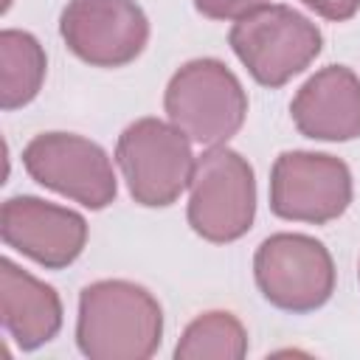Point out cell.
Listing matches in <instances>:
<instances>
[{
  "label": "cell",
  "mask_w": 360,
  "mask_h": 360,
  "mask_svg": "<svg viewBox=\"0 0 360 360\" xmlns=\"http://www.w3.org/2000/svg\"><path fill=\"white\" fill-rule=\"evenodd\" d=\"M163 338L158 298L124 278H101L79 292L76 343L90 360H146Z\"/></svg>",
  "instance_id": "6da1fadb"
},
{
  "label": "cell",
  "mask_w": 360,
  "mask_h": 360,
  "mask_svg": "<svg viewBox=\"0 0 360 360\" xmlns=\"http://www.w3.org/2000/svg\"><path fill=\"white\" fill-rule=\"evenodd\" d=\"M163 110L188 141L219 146L242 129L248 93L225 62L202 56L174 70L163 93Z\"/></svg>",
  "instance_id": "7a4b0ae2"
},
{
  "label": "cell",
  "mask_w": 360,
  "mask_h": 360,
  "mask_svg": "<svg viewBox=\"0 0 360 360\" xmlns=\"http://www.w3.org/2000/svg\"><path fill=\"white\" fill-rule=\"evenodd\" d=\"M256 217L253 166L225 143L194 158L188 180V225L214 245L245 236Z\"/></svg>",
  "instance_id": "3957f363"
},
{
  "label": "cell",
  "mask_w": 360,
  "mask_h": 360,
  "mask_svg": "<svg viewBox=\"0 0 360 360\" xmlns=\"http://www.w3.org/2000/svg\"><path fill=\"white\" fill-rule=\"evenodd\" d=\"M228 42L262 87H281L315 62L323 37L318 25L295 8L270 3L239 17Z\"/></svg>",
  "instance_id": "277c9868"
},
{
  "label": "cell",
  "mask_w": 360,
  "mask_h": 360,
  "mask_svg": "<svg viewBox=\"0 0 360 360\" xmlns=\"http://www.w3.org/2000/svg\"><path fill=\"white\" fill-rule=\"evenodd\" d=\"M115 163L138 205L166 208L186 191L194 155L188 135L172 121L138 118L118 135Z\"/></svg>",
  "instance_id": "5b68a950"
},
{
  "label": "cell",
  "mask_w": 360,
  "mask_h": 360,
  "mask_svg": "<svg viewBox=\"0 0 360 360\" xmlns=\"http://www.w3.org/2000/svg\"><path fill=\"white\" fill-rule=\"evenodd\" d=\"M253 278L264 301L284 312H312L335 292V262L307 233H273L253 256Z\"/></svg>",
  "instance_id": "8992f818"
},
{
  "label": "cell",
  "mask_w": 360,
  "mask_h": 360,
  "mask_svg": "<svg viewBox=\"0 0 360 360\" xmlns=\"http://www.w3.org/2000/svg\"><path fill=\"white\" fill-rule=\"evenodd\" d=\"M25 172L45 188L82 202L90 211L107 208L115 194V172L107 152L73 132H42L22 149Z\"/></svg>",
  "instance_id": "52a82bcc"
},
{
  "label": "cell",
  "mask_w": 360,
  "mask_h": 360,
  "mask_svg": "<svg viewBox=\"0 0 360 360\" xmlns=\"http://www.w3.org/2000/svg\"><path fill=\"white\" fill-rule=\"evenodd\" d=\"M352 202L349 166L323 152H281L270 169V211L290 222L326 225Z\"/></svg>",
  "instance_id": "ba28073f"
},
{
  "label": "cell",
  "mask_w": 360,
  "mask_h": 360,
  "mask_svg": "<svg viewBox=\"0 0 360 360\" xmlns=\"http://www.w3.org/2000/svg\"><path fill=\"white\" fill-rule=\"evenodd\" d=\"M59 34L73 56L93 68H124L141 56L149 20L135 0H70Z\"/></svg>",
  "instance_id": "9c48e42d"
},
{
  "label": "cell",
  "mask_w": 360,
  "mask_h": 360,
  "mask_svg": "<svg viewBox=\"0 0 360 360\" xmlns=\"http://www.w3.org/2000/svg\"><path fill=\"white\" fill-rule=\"evenodd\" d=\"M0 236L8 248L20 250L37 264L62 270L82 256L87 245V222L70 208L22 194L3 202Z\"/></svg>",
  "instance_id": "30bf717a"
},
{
  "label": "cell",
  "mask_w": 360,
  "mask_h": 360,
  "mask_svg": "<svg viewBox=\"0 0 360 360\" xmlns=\"http://www.w3.org/2000/svg\"><path fill=\"white\" fill-rule=\"evenodd\" d=\"M292 124L312 141L360 138V79L346 65H326L309 76L290 104Z\"/></svg>",
  "instance_id": "8fae6325"
},
{
  "label": "cell",
  "mask_w": 360,
  "mask_h": 360,
  "mask_svg": "<svg viewBox=\"0 0 360 360\" xmlns=\"http://www.w3.org/2000/svg\"><path fill=\"white\" fill-rule=\"evenodd\" d=\"M0 318L22 352H34L62 329V301L56 290L11 259H0Z\"/></svg>",
  "instance_id": "7c38bea8"
},
{
  "label": "cell",
  "mask_w": 360,
  "mask_h": 360,
  "mask_svg": "<svg viewBox=\"0 0 360 360\" xmlns=\"http://www.w3.org/2000/svg\"><path fill=\"white\" fill-rule=\"evenodd\" d=\"M45 51L28 31L6 28L0 34V104L3 110L25 107L45 82Z\"/></svg>",
  "instance_id": "4fadbf2b"
},
{
  "label": "cell",
  "mask_w": 360,
  "mask_h": 360,
  "mask_svg": "<svg viewBox=\"0 0 360 360\" xmlns=\"http://www.w3.org/2000/svg\"><path fill=\"white\" fill-rule=\"evenodd\" d=\"M248 354V332L233 312L194 318L174 346L177 360H239Z\"/></svg>",
  "instance_id": "5bb4252c"
},
{
  "label": "cell",
  "mask_w": 360,
  "mask_h": 360,
  "mask_svg": "<svg viewBox=\"0 0 360 360\" xmlns=\"http://www.w3.org/2000/svg\"><path fill=\"white\" fill-rule=\"evenodd\" d=\"M259 6H267V0H194V8L208 20H239Z\"/></svg>",
  "instance_id": "9a60e30c"
},
{
  "label": "cell",
  "mask_w": 360,
  "mask_h": 360,
  "mask_svg": "<svg viewBox=\"0 0 360 360\" xmlns=\"http://www.w3.org/2000/svg\"><path fill=\"white\" fill-rule=\"evenodd\" d=\"M301 3L332 22H343V20L354 17L360 8V0H301Z\"/></svg>",
  "instance_id": "2e32d148"
},
{
  "label": "cell",
  "mask_w": 360,
  "mask_h": 360,
  "mask_svg": "<svg viewBox=\"0 0 360 360\" xmlns=\"http://www.w3.org/2000/svg\"><path fill=\"white\" fill-rule=\"evenodd\" d=\"M357 276H360V270H357Z\"/></svg>",
  "instance_id": "e0dca14e"
}]
</instances>
